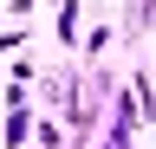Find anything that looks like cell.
Masks as SVG:
<instances>
[{"label":"cell","instance_id":"obj_1","mask_svg":"<svg viewBox=\"0 0 156 149\" xmlns=\"http://www.w3.org/2000/svg\"><path fill=\"white\" fill-rule=\"evenodd\" d=\"M26 130H33V110H7V130H0V149H26Z\"/></svg>","mask_w":156,"mask_h":149},{"label":"cell","instance_id":"obj_2","mask_svg":"<svg viewBox=\"0 0 156 149\" xmlns=\"http://www.w3.org/2000/svg\"><path fill=\"white\" fill-rule=\"evenodd\" d=\"M58 46H78V0H58Z\"/></svg>","mask_w":156,"mask_h":149},{"label":"cell","instance_id":"obj_3","mask_svg":"<svg viewBox=\"0 0 156 149\" xmlns=\"http://www.w3.org/2000/svg\"><path fill=\"white\" fill-rule=\"evenodd\" d=\"M111 39H117V32H111V26H91V39H85V52H91V59H98V52H104Z\"/></svg>","mask_w":156,"mask_h":149},{"label":"cell","instance_id":"obj_4","mask_svg":"<svg viewBox=\"0 0 156 149\" xmlns=\"http://www.w3.org/2000/svg\"><path fill=\"white\" fill-rule=\"evenodd\" d=\"M7 13L13 20H33V0H7Z\"/></svg>","mask_w":156,"mask_h":149}]
</instances>
